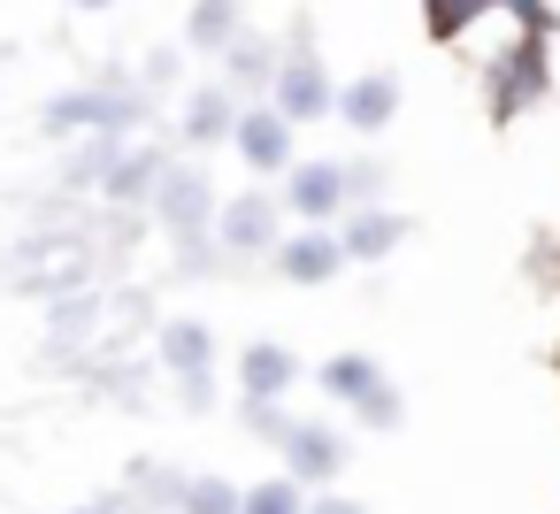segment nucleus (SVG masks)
<instances>
[{
  "instance_id": "f257e3e1",
  "label": "nucleus",
  "mask_w": 560,
  "mask_h": 514,
  "mask_svg": "<svg viewBox=\"0 0 560 514\" xmlns=\"http://www.w3.org/2000/svg\"><path fill=\"white\" fill-rule=\"evenodd\" d=\"M238 154H246L254 170H277V162L292 154V131H284V116H269V108H261V116H246V124H238Z\"/></svg>"
},
{
  "instance_id": "f03ea898",
  "label": "nucleus",
  "mask_w": 560,
  "mask_h": 514,
  "mask_svg": "<svg viewBox=\"0 0 560 514\" xmlns=\"http://www.w3.org/2000/svg\"><path fill=\"white\" fill-rule=\"evenodd\" d=\"M392 108H399V85H392V78H361V85L346 93V124H353V131H384Z\"/></svg>"
},
{
  "instance_id": "7ed1b4c3",
  "label": "nucleus",
  "mask_w": 560,
  "mask_h": 514,
  "mask_svg": "<svg viewBox=\"0 0 560 514\" xmlns=\"http://www.w3.org/2000/svg\"><path fill=\"white\" fill-rule=\"evenodd\" d=\"M338 192H346V170H330V162H315V170L292 177V208H307V215H330Z\"/></svg>"
},
{
  "instance_id": "20e7f679",
  "label": "nucleus",
  "mask_w": 560,
  "mask_h": 514,
  "mask_svg": "<svg viewBox=\"0 0 560 514\" xmlns=\"http://www.w3.org/2000/svg\"><path fill=\"white\" fill-rule=\"evenodd\" d=\"M338 254H346V246H330V238H300V246H284V254H277V269H284L292 284H315V277H330V269H338Z\"/></svg>"
},
{
  "instance_id": "39448f33",
  "label": "nucleus",
  "mask_w": 560,
  "mask_h": 514,
  "mask_svg": "<svg viewBox=\"0 0 560 514\" xmlns=\"http://www.w3.org/2000/svg\"><path fill=\"white\" fill-rule=\"evenodd\" d=\"M47 124H131V101H108V93H78V101H55Z\"/></svg>"
},
{
  "instance_id": "423d86ee",
  "label": "nucleus",
  "mask_w": 560,
  "mask_h": 514,
  "mask_svg": "<svg viewBox=\"0 0 560 514\" xmlns=\"http://www.w3.org/2000/svg\"><path fill=\"white\" fill-rule=\"evenodd\" d=\"M284 384H292V353H284V346H254V353H246V392H254V399H277Z\"/></svg>"
},
{
  "instance_id": "0eeeda50",
  "label": "nucleus",
  "mask_w": 560,
  "mask_h": 514,
  "mask_svg": "<svg viewBox=\"0 0 560 514\" xmlns=\"http://www.w3.org/2000/svg\"><path fill=\"white\" fill-rule=\"evenodd\" d=\"M537 62H545L537 47H522L514 62H499V70H506V78H499V116H514V108H522V101L537 93Z\"/></svg>"
},
{
  "instance_id": "6e6552de",
  "label": "nucleus",
  "mask_w": 560,
  "mask_h": 514,
  "mask_svg": "<svg viewBox=\"0 0 560 514\" xmlns=\"http://www.w3.org/2000/svg\"><path fill=\"white\" fill-rule=\"evenodd\" d=\"M330 108V85L300 62V70H284V116H323Z\"/></svg>"
},
{
  "instance_id": "1a4fd4ad",
  "label": "nucleus",
  "mask_w": 560,
  "mask_h": 514,
  "mask_svg": "<svg viewBox=\"0 0 560 514\" xmlns=\"http://www.w3.org/2000/svg\"><path fill=\"white\" fill-rule=\"evenodd\" d=\"M162 353H170V361H177L185 376H200L215 346H208V330H200V323H170V338H162Z\"/></svg>"
},
{
  "instance_id": "9d476101",
  "label": "nucleus",
  "mask_w": 560,
  "mask_h": 514,
  "mask_svg": "<svg viewBox=\"0 0 560 514\" xmlns=\"http://www.w3.org/2000/svg\"><path fill=\"white\" fill-rule=\"evenodd\" d=\"M323 384H330L338 399H361V392H376V361H369V353H338V361L323 369Z\"/></svg>"
},
{
  "instance_id": "9b49d317",
  "label": "nucleus",
  "mask_w": 560,
  "mask_h": 514,
  "mask_svg": "<svg viewBox=\"0 0 560 514\" xmlns=\"http://www.w3.org/2000/svg\"><path fill=\"white\" fill-rule=\"evenodd\" d=\"M284 445H292V468H300V476H330V468H338V445H330L323 430H292Z\"/></svg>"
},
{
  "instance_id": "f8f14e48",
  "label": "nucleus",
  "mask_w": 560,
  "mask_h": 514,
  "mask_svg": "<svg viewBox=\"0 0 560 514\" xmlns=\"http://www.w3.org/2000/svg\"><path fill=\"white\" fill-rule=\"evenodd\" d=\"M483 16V0H430V32L438 39H453V32H468Z\"/></svg>"
},
{
  "instance_id": "ddd939ff",
  "label": "nucleus",
  "mask_w": 560,
  "mask_h": 514,
  "mask_svg": "<svg viewBox=\"0 0 560 514\" xmlns=\"http://www.w3.org/2000/svg\"><path fill=\"white\" fill-rule=\"evenodd\" d=\"M223 131H231V101H223V93L192 101V139H223Z\"/></svg>"
},
{
  "instance_id": "4468645a",
  "label": "nucleus",
  "mask_w": 560,
  "mask_h": 514,
  "mask_svg": "<svg viewBox=\"0 0 560 514\" xmlns=\"http://www.w3.org/2000/svg\"><path fill=\"white\" fill-rule=\"evenodd\" d=\"M223 231H231V246H254V238H261V231H269V208H261V200H238V208H231V223H223Z\"/></svg>"
},
{
  "instance_id": "2eb2a0df",
  "label": "nucleus",
  "mask_w": 560,
  "mask_h": 514,
  "mask_svg": "<svg viewBox=\"0 0 560 514\" xmlns=\"http://www.w3.org/2000/svg\"><path fill=\"white\" fill-rule=\"evenodd\" d=\"M238 514H300V483H261Z\"/></svg>"
},
{
  "instance_id": "dca6fc26",
  "label": "nucleus",
  "mask_w": 560,
  "mask_h": 514,
  "mask_svg": "<svg viewBox=\"0 0 560 514\" xmlns=\"http://www.w3.org/2000/svg\"><path fill=\"white\" fill-rule=\"evenodd\" d=\"M192 39H200V47L231 39V0H200V16H192Z\"/></svg>"
},
{
  "instance_id": "f3484780",
  "label": "nucleus",
  "mask_w": 560,
  "mask_h": 514,
  "mask_svg": "<svg viewBox=\"0 0 560 514\" xmlns=\"http://www.w3.org/2000/svg\"><path fill=\"white\" fill-rule=\"evenodd\" d=\"M392 238H399V223H392V215H369V223L353 231V254H376V246H392Z\"/></svg>"
},
{
  "instance_id": "a211bd4d",
  "label": "nucleus",
  "mask_w": 560,
  "mask_h": 514,
  "mask_svg": "<svg viewBox=\"0 0 560 514\" xmlns=\"http://www.w3.org/2000/svg\"><path fill=\"white\" fill-rule=\"evenodd\" d=\"M162 208H170V215H177V223H192V215H200V185H192V177H177V185H170V200H162Z\"/></svg>"
},
{
  "instance_id": "6ab92c4d",
  "label": "nucleus",
  "mask_w": 560,
  "mask_h": 514,
  "mask_svg": "<svg viewBox=\"0 0 560 514\" xmlns=\"http://www.w3.org/2000/svg\"><path fill=\"white\" fill-rule=\"evenodd\" d=\"M192 514H238L231 483H200V491H192Z\"/></svg>"
},
{
  "instance_id": "aec40b11",
  "label": "nucleus",
  "mask_w": 560,
  "mask_h": 514,
  "mask_svg": "<svg viewBox=\"0 0 560 514\" xmlns=\"http://www.w3.org/2000/svg\"><path fill=\"white\" fill-rule=\"evenodd\" d=\"M315 514H361V506H315Z\"/></svg>"
},
{
  "instance_id": "412c9836",
  "label": "nucleus",
  "mask_w": 560,
  "mask_h": 514,
  "mask_svg": "<svg viewBox=\"0 0 560 514\" xmlns=\"http://www.w3.org/2000/svg\"><path fill=\"white\" fill-rule=\"evenodd\" d=\"M85 9H108V0H85Z\"/></svg>"
},
{
  "instance_id": "4be33fe9",
  "label": "nucleus",
  "mask_w": 560,
  "mask_h": 514,
  "mask_svg": "<svg viewBox=\"0 0 560 514\" xmlns=\"http://www.w3.org/2000/svg\"><path fill=\"white\" fill-rule=\"evenodd\" d=\"M101 514H108V506H101Z\"/></svg>"
}]
</instances>
